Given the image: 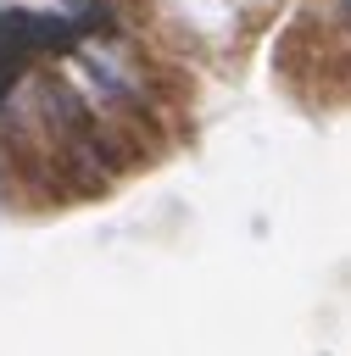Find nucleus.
<instances>
[{
  "label": "nucleus",
  "mask_w": 351,
  "mask_h": 356,
  "mask_svg": "<svg viewBox=\"0 0 351 356\" xmlns=\"http://www.w3.org/2000/svg\"><path fill=\"white\" fill-rule=\"evenodd\" d=\"M340 22H351V0H340Z\"/></svg>",
  "instance_id": "1"
}]
</instances>
